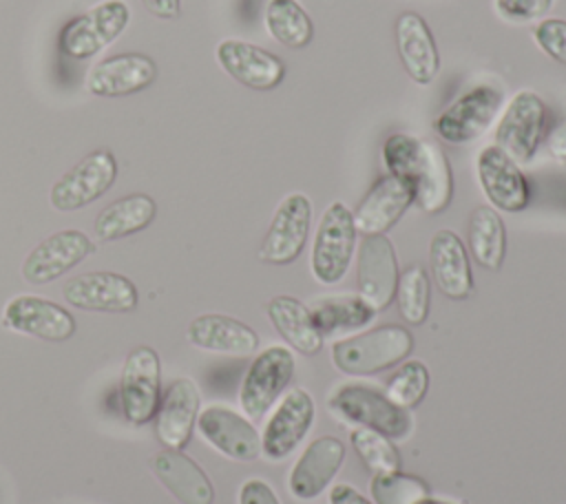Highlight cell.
Segmentation results:
<instances>
[{"instance_id": "obj_36", "label": "cell", "mask_w": 566, "mask_h": 504, "mask_svg": "<svg viewBox=\"0 0 566 504\" xmlns=\"http://www.w3.org/2000/svg\"><path fill=\"white\" fill-rule=\"evenodd\" d=\"M349 440H352V447L358 453V458L374 473H389V471L400 469V455H398L391 438L360 427V429L352 431Z\"/></svg>"}, {"instance_id": "obj_34", "label": "cell", "mask_w": 566, "mask_h": 504, "mask_svg": "<svg viewBox=\"0 0 566 504\" xmlns=\"http://www.w3.org/2000/svg\"><path fill=\"white\" fill-rule=\"evenodd\" d=\"M376 504H418L429 495V486L409 473H376L369 484Z\"/></svg>"}, {"instance_id": "obj_26", "label": "cell", "mask_w": 566, "mask_h": 504, "mask_svg": "<svg viewBox=\"0 0 566 504\" xmlns=\"http://www.w3.org/2000/svg\"><path fill=\"white\" fill-rule=\"evenodd\" d=\"M429 263L438 290L447 298L462 301L473 292V276L467 248L451 230H438L429 241Z\"/></svg>"}, {"instance_id": "obj_21", "label": "cell", "mask_w": 566, "mask_h": 504, "mask_svg": "<svg viewBox=\"0 0 566 504\" xmlns=\"http://www.w3.org/2000/svg\"><path fill=\"white\" fill-rule=\"evenodd\" d=\"M199 402L201 396L195 380L175 378L170 382L155 416V433L166 449L181 451L188 444L197 424Z\"/></svg>"}, {"instance_id": "obj_11", "label": "cell", "mask_w": 566, "mask_h": 504, "mask_svg": "<svg viewBox=\"0 0 566 504\" xmlns=\"http://www.w3.org/2000/svg\"><path fill=\"white\" fill-rule=\"evenodd\" d=\"M312 223V201L303 192L287 195L272 221L270 228L261 241V248L256 252L259 261L270 265H287L298 259L307 243Z\"/></svg>"}, {"instance_id": "obj_6", "label": "cell", "mask_w": 566, "mask_h": 504, "mask_svg": "<svg viewBox=\"0 0 566 504\" xmlns=\"http://www.w3.org/2000/svg\"><path fill=\"white\" fill-rule=\"evenodd\" d=\"M161 402L159 354L139 345L128 351L119 376V405L130 424H146L157 416Z\"/></svg>"}, {"instance_id": "obj_32", "label": "cell", "mask_w": 566, "mask_h": 504, "mask_svg": "<svg viewBox=\"0 0 566 504\" xmlns=\"http://www.w3.org/2000/svg\"><path fill=\"white\" fill-rule=\"evenodd\" d=\"M263 22L268 33L287 49H303L314 38V24L296 0H268Z\"/></svg>"}, {"instance_id": "obj_8", "label": "cell", "mask_w": 566, "mask_h": 504, "mask_svg": "<svg viewBox=\"0 0 566 504\" xmlns=\"http://www.w3.org/2000/svg\"><path fill=\"white\" fill-rule=\"evenodd\" d=\"M502 91L489 84H478L451 102L433 122L436 135L453 146H464L478 139L502 108Z\"/></svg>"}, {"instance_id": "obj_18", "label": "cell", "mask_w": 566, "mask_h": 504, "mask_svg": "<svg viewBox=\"0 0 566 504\" xmlns=\"http://www.w3.org/2000/svg\"><path fill=\"white\" fill-rule=\"evenodd\" d=\"M214 57L232 80L254 91H272L285 77V64L274 53L243 40H221Z\"/></svg>"}, {"instance_id": "obj_19", "label": "cell", "mask_w": 566, "mask_h": 504, "mask_svg": "<svg viewBox=\"0 0 566 504\" xmlns=\"http://www.w3.org/2000/svg\"><path fill=\"white\" fill-rule=\"evenodd\" d=\"M475 172L480 188L493 208L504 212H520L528 206V183L520 170V164H515L495 144L480 150L475 159Z\"/></svg>"}, {"instance_id": "obj_40", "label": "cell", "mask_w": 566, "mask_h": 504, "mask_svg": "<svg viewBox=\"0 0 566 504\" xmlns=\"http://www.w3.org/2000/svg\"><path fill=\"white\" fill-rule=\"evenodd\" d=\"M546 148H548L551 157L566 164V117H562V122L551 130V135L546 139Z\"/></svg>"}, {"instance_id": "obj_13", "label": "cell", "mask_w": 566, "mask_h": 504, "mask_svg": "<svg viewBox=\"0 0 566 504\" xmlns=\"http://www.w3.org/2000/svg\"><path fill=\"white\" fill-rule=\"evenodd\" d=\"M2 325L11 332L51 343H64L75 334V318L69 309L33 294L9 298L2 309Z\"/></svg>"}, {"instance_id": "obj_2", "label": "cell", "mask_w": 566, "mask_h": 504, "mask_svg": "<svg viewBox=\"0 0 566 504\" xmlns=\"http://www.w3.org/2000/svg\"><path fill=\"white\" fill-rule=\"evenodd\" d=\"M413 349V336L402 325H380L332 345V363L347 376H371L402 363Z\"/></svg>"}, {"instance_id": "obj_14", "label": "cell", "mask_w": 566, "mask_h": 504, "mask_svg": "<svg viewBox=\"0 0 566 504\" xmlns=\"http://www.w3.org/2000/svg\"><path fill=\"white\" fill-rule=\"evenodd\" d=\"M95 252L82 230H60L40 241L22 261V279L31 285H46Z\"/></svg>"}, {"instance_id": "obj_5", "label": "cell", "mask_w": 566, "mask_h": 504, "mask_svg": "<svg viewBox=\"0 0 566 504\" xmlns=\"http://www.w3.org/2000/svg\"><path fill=\"white\" fill-rule=\"evenodd\" d=\"M128 20L130 9L124 0H104L62 27L57 35V49L66 57L86 60L111 46L124 33Z\"/></svg>"}, {"instance_id": "obj_12", "label": "cell", "mask_w": 566, "mask_h": 504, "mask_svg": "<svg viewBox=\"0 0 566 504\" xmlns=\"http://www.w3.org/2000/svg\"><path fill=\"white\" fill-rule=\"evenodd\" d=\"M314 416L316 407L312 393L301 387L290 389L265 422L261 433V453L272 462L287 458L312 429Z\"/></svg>"}, {"instance_id": "obj_9", "label": "cell", "mask_w": 566, "mask_h": 504, "mask_svg": "<svg viewBox=\"0 0 566 504\" xmlns=\"http://www.w3.org/2000/svg\"><path fill=\"white\" fill-rule=\"evenodd\" d=\"M117 179V161L111 150L99 148L82 157L51 188L49 201L60 212L80 210L99 199Z\"/></svg>"}, {"instance_id": "obj_20", "label": "cell", "mask_w": 566, "mask_h": 504, "mask_svg": "<svg viewBox=\"0 0 566 504\" xmlns=\"http://www.w3.org/2000/svg\"><path fill=\"white\" fill-rule=\"evenodd\" d=\"M157 80V64L144 53H119L91 66L86 88L97 97H124L148 88Z\"/></svg>"}, {"instance_id": "obj_37", "label": "cell", "mask_w": 566, "mask_h": 504, "mask_svg": "<svg viewBox=\"0 0 566 504\" xmlns=\"http://www.w3.org/2000/svg\"><path fill=\"white\" fill-rule=\"evenodd\" d=\"M535 44L555 62L566 64V20L546 18L533 29Z\"/></svg>"}, {"instance_id": "obj_4", "label": "cell", "mask_w": 566, "mask_h": 504, "mask_svg": "<svg viewBox=\"0 0 566 504\" xmlns=\"http://www.w3.org/2000/svg\"><path fill=\"white\" fill-rule=\"evenodd\" d=\"M356 245L354 212L343 201H332L316 228L312 243V274L323 285H336L349 270Z\"/></svg>"}, {"instance_id": "obj_16", "label": "cell", "mask_w": 566, "mask_h": 504, "mask_svg": "<svg viewBox=\"0 0 566 504\" xmlns=\"http://www.w3.org/2000/svg\"><path fill=\"white\" fill-rule=\"evenodd\" d=\"M199 435L221 455L237 462H252L261 455V433L237 411L210 405L197 416Z\"/></svg>"}, {"instance_id": "obj_25", "label": "cell", "mask_w": 566, "mask_h": 504, "mask_svg": "<svg viewBox=\"0 0 566 504\" xmlns=\"http://www.w3.org/2000/svg\"><path fill=\"white\" fill-rule=\"evenodd\" d=\"M186 338L197 349L228 356H250L259 347V334L226 314H201L192 318Z\"/></svg>"}, {"instance_id": "obj_15", "label": "cell", "mask_w": 566, "mask_h": 504, "mask_svg": "<svg viewBox=\"0 0 566 504\" xmlns=\"http://www.w3.org/2000/svg\"><path fill=\"white\" fill-rule=\"evenodd\" d=\"M62 296L86 312H133L139 303L135 283L117 272H84L69 279Z\"/></svg>"}, {"instance_id": "obj_43", "label": "cell", "mask_w": 566, "mask_h": 504, "mask_svg": "<svg viewBox=\"0 0 566 504\" xmlns=\"http://www.w3.org/2000/svg\"><path fill=\"white\" fill-rule=\"evenodd\" d=\"M418 504H455V502H447V500H438V497H424V500H420Z\"/></svg>"}, {"instance_id": "obj_33", "label": "cell", "mask_w": 566, "mask_h": 504, "mask_svg": "<svg viewBox=\"0 0 566 504\" xmlns=\"http://www.w3.org/2000/svg\"><path fill=\"white\" fill-rule=\"evenodd\" d=\"M396 298L398 312L409 325L424 323L431 303V285L427 272L420 265H411L400 274Z\"/></svg>"}, {"instance_id": "obj_31", "label": "cell", "mask_w": 566, "mask_h": 504, "mask_svg": "<svg viewBox=\"0 0 566 504\" xmlns=\"http://www.w3.org/2000/svg\"><path fill=\"white\" fill-rule=\"evenodd\" d=\"M467 234L473 259L482 267L497 272L506 254V230L497 210L491 206H478L469 217Z\"/></svg>"}, {"instance_id": "obj_42", "label": "cell", "mask_w": 566, "mask_h": 504, "mask_svg": "<svg viewBox=\"0 0 566 504\" xmlns=\"http://www.w3.org/2000/svg\"><path fill=\"white\" fill-rule=\"evenodd\" d=\"M142 2H144V7H146L153 15L161 18V20H172V18H177L179 11H181L179 0H142Z\"/></svg>"}, {"instance_id": "obj_35", "label": "cell", "mask_w": 566, "mask_h": 504, "mask_svg": "<svg viewBox=\"0 0 566 504\" xmlns=\"http://www.w3.org/2000/svg\"><path fill=\"white\" fill-rule=\"evenodd\" d=\"M427 389H429V371H427L424 363L422 360H407L387 380L385 396L394 405H398L402 409H411L424 398Z\"/></svg>"}, {"instance_id": "obj_1", "label": "cell", "mask_w": 566, "mask_h": 504, "mask_svg": "<svg viewBox=\"0 0 566 504\" xmlns=\"http://www.w3.org/2000/svg\"><path fill=\"white\" fill-rule=\"evenodd\" d=\"M389 175L413 190V201L429 214L442 212L453 195V175L447 155L433 141L407 133L389 135L382 144Z\"/></svg>"}, {"instance_id": "obj_30", "label": "cell", "mask_w": 566, "mask_h": 504, "mask_svg": "<svg viewBox=\"0 0 566 504\" xmlns=\"http://www.w3.org/2000/svg\"><path fill=\"white\" fill-rule=\"evenodd\" d=\"M312 318L316 329L323 336L345 334L360 329L369 325L376 316V309H371L358 294H336V296H323L312 307Z\"/></svg>"}, {"instance_id": "obj_17", "label": "cell", "mask_w": 566, "mask_h": 504, "mask_svg": "<svg viewBox=\"0 0 566 504\" xmlns=\"http://www.w3.org/2000/svg\"><path fill=\"white\" fill-rule=\"evenodd\" d=\"M358 296L376 312L396 298L398 261L391 241L385 234H369L358 248Z\"/></svg>"}, {"instance_id": "obj_29", "label": "cell", "mask_w": 566, "mask_h": 504, "mask_svg": "<svg viewBox=\"0 0 566 504\" xmlns=\"http://www.w3.org/2000/svg\"><path fill=\"white\" fill-rule=\"evenodd\" d=\"M268 318L292 349L310 356L323 347V334L316 329L312 312L294 296H274L268 303Z\"/></svg>"}, {"instance_id": "obj_7", "label": "cell", "mask_w": 566, "mask_h": 504, "mask_svg": "<svg viewBox=\"0 0 566 504\" xmlns=\"http://www.w3.org/2000/svg\"><path fill=\"white\" fill-rule=\"evenodd\" d=\"M292 376L294 356L287 347L272 345L256 354L239 387V405L243 413L252 420L265 416L272 409V405L281 398Z\"/></svg>"}, {"instance_id": "obj_41", "label": "cell", "mask_w": 566, "mask_h": 504, "mask_svg": "<svg viewBox=\"0 0 566 504\" xmlns=\"http://www.w3.org/2000/svg\"><path fill=\"white\" fill-rule=\"evenodd\" d=\"M329 504H371V502L367 497H363L354 486L336 484L329 491Z\"/></svg>"}, {"instance_id": "obj_39", "label": "cell", "mask_w": 566, "mask_h": 504, "mask_svg": "<svg viewBox=\"0 0 566 504\" xmlns=\"http://www.w3.org/2000/svg\"><path fill=\"white\" fill-rule=\"evenodd\" d=\"M239 504H281V502L268 482L252 477L241 484Z\"/></svg>"}, {"instance_id": "obj_22", "label": "cell", "mask_w": 566, "mask_h": 504, "mask_svg": "<svg viewBox=\"0 0 566 504\" xmlns=\"http://www.w3.org/2000/svg\"><path fill=\"white\" fill-rule=\"evenodd\" d=\"M345 460V447L338 438L323 435L310 442V447L301 453L294 469L287 477V489L296 500H314L318 497L334 475L338 473Z\"/></svg>"}, {"instance_id": "obj_24", "label": "cell", "mask_w": 566, "mask_h": 504, "mask_svg": "<svg viewBox=\"0 0 566 504\" xmlns=\"http://www.w3.org/2000/svg\"><path fill=\"white\" fill-rule=\"evenodd\" d=\"M396 44L407 75L416 84H431L440 71V55L429 24L420 13L405 11L398 15Z\"/></svg>"}, {"instance_id": "obj_3", "label": "cell", "mask_w": 566, "mask_h": 504, "mask_svg": "<svg viewBox=\"0 0 566 504\" xmlns=\"http://www.w3.org/2000/svg\"><path fill=\"white\" fill-rule=\"evenodd\" d=\"M329 409L343 422L378 431L391 440H402L413 429L409 409L394 405L385 393L363 385L338 387L329 398Z\"/></svg>"}, {"instance_id": "obj_38", "label": "cell", "mask_w": 566, "mask_h": 504, "mask_svg": "<svg viewBox=\"0 0 566 504\" xmlns=\"http://www.w3.org/2000/svg\"><path fill=\"white\" fill-rule=\"evenodd\" d=\"M553 0H493L497 15L506 22H531L546 15Z\"/></svg>"}, {"instance_id": "obj_27", "label": "cell", "mask_w": 566, "mask_h": 504, "mask_svg": "<svg viewBox=\"0 0 566 504\" xmlns=\"http://www.w3.org/2000/svg\"><path fill=\"white\" fill-rule=\"evenodd\" d=\"M155 477L181 504H212L214 489L203 469L181 451L164 449L150 460Z\"/></svg>"}, {"instance_id": "obj_28", "label": "cell", "mask_w": 566, "mask_h": 504, "mask_svg": "<svg viewBox=\"0 0 566 504\" xmlns=\"http://www.w3.org/2000/svg\"><path fill=\"white\" fill-rule=\"evenodd\" d=\"M155 214H157L155 199L150 195L135 192V195L115 199L104 210H99V214L95 217L93 230H95V237L102 241H117L148 228Z\"/></svg>"}, {"instance_id": "obj_23", "label": "cell", "mask_w": 566, "mask_h": 504, "mask_svg": "<svg viewBox=\"0 0 566 504\" xmlns=\"http://www.w3.org/2000/svg\"><path fill=\"white\" fill-rule=\"evenodd\" d=\"M411 203L413 190L402 179L394 175L380 177L354 212L356 232H363L365 237L385 234Z\"/></svg>"}, {"instance_id": "obj_10", "label": "cell", "mask_w": 566, "mask_h": 504, "mask_svg": "<svg viewBox=\"0 0 566 504\" xmlns=\"http://www.w3.org/2000/svg\"><path fill=\"white\" fill-rule=\"evenodd\" d=\"M546 126V104L533 91H520L509 102L497 128L495 146L515 164H526L539 148Z\"/></svg>"}]
</instances>
